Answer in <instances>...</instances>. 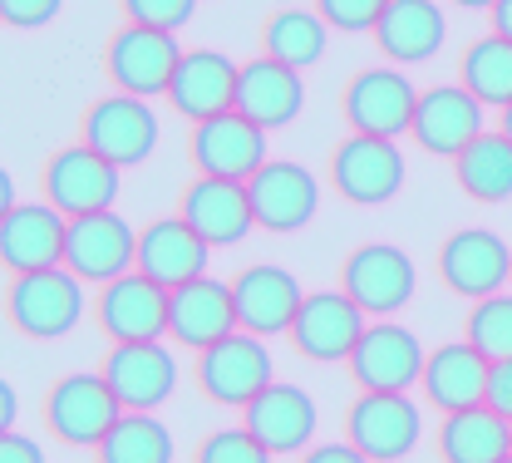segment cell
<instances>
[{"label":"cell","mask_w":512,"mask_h":463,"mask_svg":"<svg viewBox=\"0 0 512 463\" xmlns=\"http://www.w3.org/2000/svg\"><path fill=\"white\" fill-rule=\"evenodd\" d=\"M138 262V232L128 227L124 217L109 207V212H89V217H69V232H64V266L79 276V281H114L133 271Z\"/></svg>","instance_id":"cell-17"},{"label":"cell","mask_w":512,"mask_h":463,"mask_svg":"<svg viewBox=\"0 0 512 463\" xmlns=\"http://www.w3.org/2000/svg\"><path fill=\"white\" fill-rule=\"evenodd\" d=\"M301 463H370V459H365L355 444L340 439V444H311V449L301 454Z\"/></svg>","instance_id":"cell-42"},{"label":"cell","mask_w":512,"mask_h":463,"mask_svg":"<svg viewBox=\"0 0 512 463\" xmlns=\"http://www.w3.org/2000/svg\"><path fill=\"white\" fill-rule=\"evenodd\" d=\"M488 370H493V360H483L468 340H453V345L429 350L424 375H419V390H424V399L439 414H458V409L483 404V395H488Z\"/></svg>","instance_id":"cell-29"},{"label":"cell","mask_w":512,"mask_h":463,"mask_svg":"<svg viewBox=\"0 0 512 463\" xmlns=\"http://www.w3.org/2000/svg\"><path fill=\"white\" fill-rule=\"evenodd\" d=\"M232 109L266 133L286 129L306 109V79H301V69H286V65H276V60H266V55H256V60H247V65L237 69V99H232Z\"/></svg>","instance_id":"cell-24"},{"label":"cell","mask_w":512,"mask_h":463,"mask_svg":"<svg viewBox=\"0 0 512 463\" xmlns=\"http://www.w3.org/2000/svg\"><path fill=\"white\" fill-rule=\"evenodd\" d=\"M5 321L30 340H60L84 321V281L69 266L20 271L5 286Z\"/></svg>","instance_id":"cell-1"},{"label":"cell","mask_w":512,"mask_h":463,"mask_svg":"<svg viewBox=\"0 0 512 463\" xmlns=\"http://www.w3.org/2000/svg\"><path fill=\"white\" fill-rule=\"evenodd\" d=\"M340 429H345V444H355L370 463H394L419 444L424 414H419V404L409 395H370V390H360L350 399Z\"/></svg>","instance_id":"cell-11"},{"label":"cell","mask_w":512,"mask_h":463,"mask_svg":"<svg viewBox=\"0 0 512 463\" xmlns=\"http://www.w3.org/2000/svg\"><path fill=\"white\" fill-rule=\"evenodd\" d=\"M488 20H493V35L512 40V0H498V5L488 10Z\"/></svg>","instance_id":"cell-43"},{"label":"cell","mask_w":512,"mask_h":463,"mask_svg":"<svg viewBox=\"0 0 512 463\" xmlns=\"http://www.w3.org/2000/svg\"><path fill=\"white\" fill-rule=\"evenodd\" d=\"M330 193H340L355 207H380L404 188V153L399 138H370V133H345L330 148Z\"/></svg>","instance_id":"cell-4"},{"label":"cell","mask_w":512,"mask_h":463,"mask_svg":"<svg viewBox=\"0 0 512 463\" xmlns=\"http://www.w3.org/2000/svg\"><path fill=\"white\" fill-rule=\"evenodd\" d=\"M192 380H197V395L202 399L227 404V409H242L266 385H276V370H271V350L261 345V335L232 331L227 340L197 350Z\"/></svg>","instance_id":"cell-5"},{"label":"cell","mask_w":512,"mask_h":463,"mask_svg":"<svg viewBox=\"0 0 512 463\" xmlns=\"http://www.w3.org/2000/svg\"><path fill=\"white\" fill-rule=\"evenodd\" d=\"M453 183L473 202L512 198V143L498 129H483L453 158Z\"/></svg>","instance_id":"cell-32"},{"label":"cell","mask_w":512,"mask_h":463,"mask_svg":"<svg viewBox=\"0 0 512 463\" xmlns=\"http://www.w3.org/2000/svg\"><path fill=\"white\" fill-rule=\"evenodd\" d=\"M128 409L119 395L104 385V375H60L45 390V429L50 439H60L64 449H94Z\"/></svg>","instance_id":"cell-6"},{"label":"cell","mask_w":512,"mask_h":463,"mask_svg":"<svg viewBox=\"0 0 512 463\" xmlns=\"http://www.w3.org/2000/svg\"><path fill=\"white\" fill-rule=\"evenodd\" d=\"M207 252L212 247L173 212V217H158V222L138 227V262H133V271H143L163 291H178V286H188L197 276H207Z\"/></svg>","instance_id":"cell-26"},{"label":"cell","mask_w":512,"mask_h":463,"mask_svg":"<svg viewBox=\"0 0 512 463\" xmlns=\"http://www.w3.org/2000/svg\"><path fill=\"white\" fill-rule=\"evenodd\" d=\"M0 424H15V385H0Z\"/></svg>","instance_id":"cell-44"},{"label":"cell","mask_w":512,"mask_h":463,"mask_svg":"<svg viewBox=\"0 0 512 463\" xmlns=\"http://www.w3.org/2000/svg\"><path fill=\"white\" fill-rule=\"evenodd\" d=\"M119 15H124V25L178 35L192 15H197V0H119Z\"/></svg>","instance_id":"cell-37"},{"label":"cell","mask_w":512,"mask_h":463,"mask_svg":"<svg viewBox=\"0 0 512 463\" xmlns=\"http://www.w3.org/2000/svg\"><path fill=\"white\" fill-rule=\"evenodd\" d=\"M94 463H173V434L153 414H124L94 444Z\"/></svg>","instance_id":"cell-34"},{"label":"cell","mask_w":512,"mask_h":463,"mask_svg":"<svg viewBox=\"0 0 512 463\" xmlns=\"http://www.w3.org/2000/svg\"><path fill=\"white\" fill-rule=\"evenodd\" d=\"M384 5L389 0H311V10L340 35H370L380 25Z\"/></svg>","instance_id":"cell-38"},{"label":"cell","mask_w":512,"mask_h":463,"mask_svg":"<svg viewBox=\"0 0 512 463\" xmlns=\"http://www.w3.org/2000/svg\"><path fill=\"white\" fill-rule=\"evenodd\" d=\"M414 104L419 89L409 84V74L394 65L355 69L340 89V119L350 133H370V138H399L414 124Z\"/></svg>","instance_id":"cell-7"},{"label":"cell","mask_w":512,"mask_h":463,"mask_svg":"<svg viewBox=\"0 0 512 463\" xmlns=\"http://www.w3.org/2000/svg\"><path fill=\"white\" fill-rule=\"evenodd\" d=\"M414 281H419V271L409 262V252H399L389 242H360L340 262V291L365 316H394L414 296Z\"/></svg>","instance_id":"cell-14"},{"label":"cell","mask_w":512,"mask_h":463,"mask_svg":"<svg viewBox=\"0 0 512 463\" xmlns=\"http://www.w3.org/2000/svg\"><path fill=\"white\" fill-rule=\"evenodd\" d=\"M124 168H114L109 158H99L84 143H64L45 158L40 168V193L64 217H89V212H109L119 198Z\"/></svg>","instance_id":"cell-8"},{"label":"cell","mask_w":512,"mask_h":463,"mask_svg":"<svg viewBox=\"0 0 512 463\" xmlns=\"http://www.w3.org/2000/svg\"><path fill=\"white\" fill-rule=\"evenodd\" d=\"M370 326V316L335 286V291H311L306 301H301V311H296V321H291V350L301 355V360H316V365H330V360H350V350H355V340L365 335Z\"/></svg>","instance_id":"cell-16"},{"label":"cell","mask_w":512,"mask_h":463,"mask_svg":"<svg viewBox=\"0 0 512 463\" xmlns=\"http://www.w3.org/2000/svg\"><path fill=\"white\" fill-rule=\"evenodd\" d=\"M232 331H242L237 306H232V281L197 276L188 286L168 291V340H178L188 350H207Z\"/></svg>","instance_id":"cell-23"},{"label":"cell","mask_w":512,"mask_h":463,"mask_svg":"<svg viewBox=\"0 0 512 463\" xmlns=\"http://www.w3.org/2000/svg\"><path fill=\"white\" fill-rule=\"evenodd\" d=\"M498 133L512 143V104H508V109H498Z\"/></svg>","instance_id":"cell-45"},{"label":"cell","mask_w":512,"mask_h":463,"mask_svg":"<svg viewBox=\"0 0 512 463\" xmlns=\"http://www.w3.org/2000/svg\"><path fill=\"white\" fill-rule=\"evenodd\" d=\"M370 35H375V50H380L384 60L394 69H404V65L434 60L439 45H444L448 25H444L439 0H389L380 25Z\"/></svg>","instance_id":"cell-28"},{"label":"cell","mask_w":512,"mask_h":463,"mask_svg":"<svg viewBox=\"0 0 512 463\" xmlns=\"http://www.w3.org/2000/svg\"><path fill=\"white\" fill-rule=\"evenodd\" d=\"M325 45H330V25L320 20L316 10L286 5V10H271L261 20V55L286 69L320 65L325 60Z\"/></svg>","instance_id":"cell-31"},{"label":"cell","mask_w":512,"mask_h":463,"mask_svg":"<svg viewBox=\"0 0 512 463\" xmlns=\"http://www.w3.org/2000/svg\"><path fill=\"white\" fill-rule=\"evenodd\" d=\"M478 133H483V104H478L463 84H434V89L419 94L409 138H414L424 153L453 163Z\"/></svg>","instance_id":"cell-22"},{"label":"cell","mask_w":512,"mask_h":463,"mask_svg":"<svg viewBox=\"0 0 512 463\" xmlns=\"http://www.w3.org/2000/svg\"><path fill=\"white\" fill-rule=\"evenodd\" d=\"M503 463H512V459H503Z\"/></svg>","instance_id":"cell-47"},{"label":"cell","mask_w":512,"mask_h":463,"mask_svg":"<svg viewBox=\"0 0 512 463\" xmlns=\"http://www.w3.org/2000/svg\"><path fill=\"white\" fill-rule=\"evenodd\" d=\"M178 217L207 247H232L256 227L252 202H247V183H227V178H197L178 193Z\"/></svg>","instance_id":"cell-25"},{"label":"cell","mask_w":512,"mask_h":463,"mask_svg":"<svg viewBox=\"0 0 512 463\" xmlns=\"http://www.w3.org/2000/svg\"><path fill=\"white\" fill-rule=\"evenodd\" d=\"M424 360H429V350L419 345V335L409 326H399V321H389V316H380L355 340L345 370L370 395H409L419 385V375H424Z\"/></svg>","instance_id":"cell-3"},{"label":"cell","mask_w":512,"mask_h":463,"mask_svg":"<svg viewBox=\"0 0 512 463\" xmlns=\"http://www.w3.org/2000/svg\"><path fill=\"white\" fill-rule=\"evenodd\" d=\"M434 271L453 296L483 301V296H498L512 281V247L488 227H458L439 242Z\"/></svg>","instance_id":"cell-10"},{"label":"cell","mask_w":512,"mask_h":463,"mask_svg":"<svg viewBox=\"0 0 512 463\" xmlns=\"http://www.w3.org/2000/svg\"><path fill=\"white\" fill-rule=\"evenodd\" d=\"M89 311L114 345H138V340L168 335V291L158 281H148L143 271H124V276L104 281Z\"/></svg>","instance_id":"cell-15"},{"label":"cell","mask_w":512,"mask_h":463,"mask_svg":"<svg viewBox=\"0 0 512 463\" xmlns=\"http://www.w3.org/2000/svg\"><path fill=\"white\" fill-rule=\"evenodd\" d=\"M188 163L197 178H227V183H247L266 158V129H256L252 119H242L237 109L202 119L188 129Z\"/></svg>","instance_id":"cell-12"},{"label":"cell","mask_w":512,"mask_h":463,"mask_svg":"<svg viewBox=\"0 0 512 463\" xmlns=\"http://www.w3.org/2000/svg\"><path fill=\"white\" fill-rule=\"evenodd\" d=\"M79 143L109 158L114 168H138L158 148V114L148 109V99L104 94L79 114Z\"/></svg>","instance_id":"cell-9"},{"label":"cell","mask_w":512,"mask_h":463,"mask_svg":"<svg viewBox=\"0 0 512 463\" xmlns=\"http://www.w3.org/2000/svg\"><path fill=\"white\" fill-rule=\"evenodd\" d=\"M306 291L296 281V271L286 266H271V262H256L247 271L232 276V306H237V326L247 335H281L291 331L296 311H301Z\"/></svg>","instance_id":"cell-21"},{"label":"cell","mask_w":512,"mask_h":463,"mask_svg":"<svg viewBox=\"0 0 512 463\" xmlns=\"http://www.w3.org/2000/svg\"><path fill=\"white\" fill-rule=\"evenodd\" d=\"M237 60H227L222 50H188L183 65L168 84V109L188 124H202V119H217L232 109L237 99Z\"/></svg>","instance_id":"cell-27"},{"label":"cell","mask_w":512,"mask_h":463,"mask_svg":"<svg viewBox=\"0 0 512 463\" xmlns=\"http://www.w3.org/2000/svg\"><path fill=\"white\" fill-rule=\"evenodd\" d=\"M183 45L168 30H143V25H119L104 40V74L114 84V94H133V99H158L168 94L173 74L183 65Z\"/></svg>","instance_id":"cell-2"},{"label":"cell","mask_w":512,"mask_h":463,"mask_svg":"<svg viewBox=\"0 0 512 463\" xmlns=\"http://www.w3.org/2000/svg\"><path fill=\"white\" fill-rule=\"evenodd\" d=\"M192 463H271V454L256 444L247 429H212L197 439Z\"/></svg>","instance_id":"cell-36"},{"label":"cell","mask_w":512,"mask_h":463,"mask_svg":"<svg viewBox=\"0 0 512 463\" xmlns=\"http://www.w3.org/2000/svg\"><path fill=\"white\" fill-rule=\"evenodd\" d=\"M463 340L483 360H512V291L473 301V311L463 316Z\"/></svg>","instance_id":"cell-35"},{"label":"cell","mask_w":512,"mask_h":463,"mask_svg":"<svg viewBox=\"0 0 512 463\" xmlns=\"http://www.w3.org/2000/svg\"><path fill=\"white\" fill-rule=\"evenodd\" d=\"M247 202L261 232H301L320 207V178L296 158H271L247 178Z\"/></svg>","instance_id":"cell-13"},{"label":"cell","mask_w":512,"mask_h":463,"mask_svg":"<svg viewBox=\"0 0 512 463\" xmlns=\"http://www.w3.org/2000/svg\"><path fill=\"white\" fill-rule=\"evenodd\" d=\"M453 5H463V10H493L498 0H453Z\"/></svg>","instance_id":"cell-46"},{"label":"cell","mask_w":512,"mask_h":463,"mask_svg":"<svg viewBox=\"0 0 512 463\" xmlns=\"http://www.w3.org/2000/svg\"><path fill=\"white\" fill-rule=\"evenodd\" d=\"M316 424H320V409L301 385H266L252 404H242V429L271 459L306 454L311 439H316Z\"/></svg>","instance_id":"cell-19"},{"label":"cell","mask_w":512,"mask_h":463,"mask_svg":"<svg viewBox=\"0 0 512 463\" xmlns=\"http://www.w3.org/2000/svg\"><path fill=\"white\" fill-rule=\"evenodd\" d=\"M64 232H69V217L55 212L45 198L10 202L0 212V266L10 276L64 266Z\"/></svg>","instance_id":"cell-20"},{"label":"cell","mask_w":512,"mask_h":463,"mask_svg":"<svg viewBox=\"0 0 512 463\" xmlns=\"http://www.w3.org/2000/svg\"><path fill=\"white\" fill-rule=\"evenodd\" d=\"M0 463H45V454H40V444H35L30 434L5 429V439H0Z\"/></svg>","instance_id":"cell-41"},{"label":"cell","mask_w":512,"mask_h":463,"mask_svg":"<svg viewBox=\"0 0 512 463\" xmlns=\"http://www.w3.org/2000/svg\"><path fill=\"white\" fill-rule=\"evenodd\" d=\"M439 459L444 463H503L512 459V424L488 404L444 414L439 424Z\"/></svg>","instance_id":"cell-30"},{"label":"cell","mask_w":512,"mask_h":463,"mask_svg":"<svg viewBox=\"0 0 512 463\" xmlns=\"http://www.w3.org/2000/svg\"><path fill=\"white\" fill-rule=\"evenodd\" d=\"M458 84L483 109H508L512 104V40L483 35V40L463 45V55H458Z\"/></svg>","instance_id":"cell-33"},{"label":"cell","mask_w":512,"mask_h":463,"mask_svg":"<svg viewBox=\"0 0 512 463\" xmlns=\"http://www.w3.org/2000/svg\"><path fill=\"white\" fill-rule=\"evenodd\" d=\"M64 0H0V20L10 30H40L60 15Z\"/></svg>","instance_id":"cell-39"},{"label":"cell","mask_w":512,"mask_h":463,"mask_svg":"<svg viewBox=\"0 0 512 463\" xmlns=\"http://www.w3.org/2000/svg\"><path fill=\"white\" fill-rule=\"evenodd\" d=\"M104 385L119 395L128 414H153L158 404L178 390V360L173 350H163V340H138V345H114L99 360Z\"/></svg>","instance_id":"cell-18"},{"label":"cell","mask_w":512,"mask_h":463,"mask_svg":"<svg viewBox=\"0 0 512 463\" xmlns=\"http://www.w3.org/2000/svg\"><path fill=\"white\" fill-rule=\"evenodd\" d=\"M483 404L493 409V414H503L512 424V360H493V370H488V395Z\"/></svg>","instance_id":"cell-40"}]
</instances>
